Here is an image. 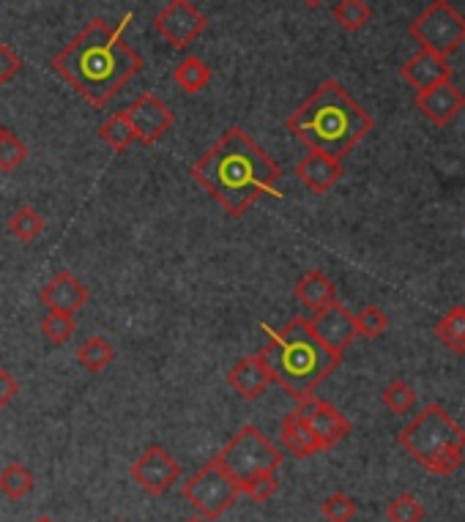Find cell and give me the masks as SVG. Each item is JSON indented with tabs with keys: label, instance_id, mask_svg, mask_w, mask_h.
I'll return each instance as SVG.
<instances>
[{
	"label": "cell",
	"instance_id": "30bf717a",
	"mask_svg": "<svg viewBox=\"0 0 465 522\" xmlns=\"http://www.w3.org/2000/svg\"><path fill=\"white\" fill-rule=\"evenodd\" d=\"M124 113L126 118H129V123L135 126L137 140L143 145L159 143V140L173 129V123H176V115L167 107V102H162V99L151 91L137 96L135 102L129 104Z\"/></svg>",
	"mask_w": 465,
	"mask_h": 522
},
{
	"label": "cell",
	"instance_id": "d6986e66",
	"mask_svg": "<svg viewBox=\"0 0 465 522\" xmlns=\"http://www.w3.org/2000/svg\"><path fill=\"white\" fill-rule=\"evenodd\" d=\"M279 441H282V446H285L288 454L299 457V460H307L312 454L323 451L318 438H315L310 427H307V421L301 419L296 410L288 413V416L282 419V424H279Z\"/></svg>",
	"mask_w": 465,
	"mask_h": 522
},
{
	"label": "cell",
	"instance_id": "cb8c5ba5",
	"mask_svg": "<svg viewBox=\"0 0 465 522\" xmlns=\"http://www.w3.org/2000/svg\"><path fill=\"white\" fill-rule=\"evenodd\" d=\"M36 487L33 473L22 465V462H9L3 471H0V492L11 498V501H22L25 495H31Z\"/></svg>",
	"mask_w": 465,
	"mask_h": 522
},
{
	"label": "cell",
	"instance_id": "7a4b0ae2",
	"mask_svg": "<svg viewBox=\"0 0 465 522\" xmlns=\"http://www.w3.org/2000/svg\"><path fill=\"white\" fill-rule=\"evenodd\" d=\"M192 178L236 219L260 197H282L279 164L241 126H230L211 151L197 159Z\"/></svg>",
	"mask_w": 465,
	"mask_h": 522
},
{
	"label": "cell",
	"instance_id": "ffe728a7",
	"mask_svg": "<svg viewBox=\"0 0 465 522\" xmlns=\"http://www.w3.org/2000/svg\"><path fill=\"white\" fill-rule=\"evenodd\" d=\"M296 298L301 301V307H307L310 312L329 307L331 301H337V287L323 271H310L296 282Z\"/></svg>",
	"mask_w": 465,
	"mask_h": 522
},
{
	"label": "cell",
	"instance_id": "5b68a950",
	"mask_svg": "<svg viewBox=\"0 0 465 522\" xmlns=\"http://www.w3.org/2000/svg\"><path fill=\"white\" fill-rule=\"evenodd\" d=\"M400 443L424 471L435 476H452L463 465L465 430L435 402L424 405L422 413L400 432Z\"/></svg>",
	"mask_w": 465,
	"mask_h": 522
},
{
	"label": "cell",
	"instance_id": "8992f818",
	"mask_svg": "<svg viewBox=\"0 0 465 522\" xmlns=\"http://www.w3.org/2000/svg\"><path fill=\"white\" fill-rule=\"evenodd\" d=\"M238 495H241V487H238L236 479L230 476L228 468L217 457L206 462L200 471L192 473L189 482L184 484L186 503L203 520H219L228 509H233Z\"/></svg>",
	"mask_w": 465,
	"mask_h": 522
},
{
	"label": "cell",
	"instance_id": "3957f363",
	"mask_svg": "<svg viewBox=\"0 0 465 522\" xmlns=\"http://www.w3.org/2000/svg\"><path fill=\"white\" fill-rule=\"evenodd\" d=\"M372 126V115L337 80H323L288 118V132L299 143L340 162L372 132Z\"/></svg>",
	"mask_w": 465,
	"mask_h": 522
},
{
	"label": "cell",
	"instance_id": "4fadbf2b",
	"mask_svg": "<svg viewBox=\"0 0 465 522\" xmlns=\"http://www.w3.org/2000/svg\"><path fill=\"white\" fill-rule=\"evenodd\" d=\"M310 328L315 331V337L321 339L323 345H326L331 353H337V356H342V353L353 345V339L359 337L353 312H348V309L342 307L340 301H331L329 307L318 309V312L312 315Z\"/></svg>",
	"mask_w": 465,
	"mask_h": 522
},
{
	"label": "cell",
	"instance_id": "ab89813d",
	"mask_svg": "<svg viewBox=\"0 0 465 522\" xmlns=\"http://www.w3.org/2000/svg\"><path fill=\"white\" fill-rule=\"evenodd\" d=\"M0 132H3V126H0Z\"/></svg>",
	"mask_w": 465,
	"mask_h": 522
},
{
	"label": "cell",
	"instance_id": "d4e9b609",
	"mask_svg": "<svg viewBox=\"0 0 465 522\" xmlns=\"http://www.w3.org/2000/svg\"><path fill=\"white\" fill-rule=\"evenodd\" d=\"M77 359L88 372H104L115 361V348L104 337H88L77 348Z\"/></svg>",
	"mask_w": 465,
	"mask_h": 522
},
{
	"label": "cell",
	"instance_id": "5bb4252c",
	"mask_svg": "<svg viewBox=\"0 0 465 522\" xmlns=\"http://www.w3.org/2000/svg\"><path fill=\"white\" fill-rule=\"evenodd\" d=\"M39 301L47 307V312H63V315H72L74 318L88 304V290H85L80 279L74 277L72 271H58L39 290Z\"/></svg>",
	"mask_w": 465,
	"mask_h": 522
},
{
	"label": "cell",
	"instance_id": "4dcf8cb0",
	"mask_svg": "<svg viewBox=\"0 0 465 522\" xmlns=\"http://www.w3.org/2000/svg\"><path fill=\"white\" fill-rule=\"evenodd\" d=\"M386 517H389V522H422L424 506L411 492H403L386 506Z\"/></svg>",
	"mask_w": 465,
	"mask_h": 522
},
{
	"label": "cell",
	"instance_id": "d6a6232c",
	"mask_svg": "<svg viewBox=\"0 0 465 522\" xmlns=\"http://www.w3.org/2000/svg\"><path fill=\"white\" fill-rule=\"evenodd\" d=\"M241 492L252 498L255 503H266L269 498H274V492H277L279 482L274 473H255V476H249L244 482H238Z\"/></svg>",
	"mask_w": 465,
	"mask_h": 522
},
{
	"label": "cell",
	"instance_id": "4316f807",
	"mask_svg": "<svg viewBox=\"0 0 465 522\" xmlns=\"http://www.w3.org/2000/svg\"><path fill=\"white\" fill-rule=\"evenodd\" d=\"M334 20L340 25L342 31L359 33L362 28H367V22L372 20V9L364 3V0H340L334 6Z\"/></svg>",
	"mask_w": 465,
	"mask_h": 522
},
{
	"label": "cell",
	"instance_id": "7402d4cb",
	"mask_svg": "<svg viewBox=\"0 0 465 522\" xmlns=\"http://www.w3.org/2000/svg\"><path fill=\"white\" fill-rule=\"evenodd\" d=\"M435 337L455 356H465V307H452L435 326Z\"/></svg>",
	"mask_w": 465,
	"mask_h": 522
},
{
	"label": "cell",
	"instance_id": "9c48e42d",
	"mask_svg": "<svg viewBox=\"0 0 465 522\" xmlns=\"http://www.w3.org/2000/svg\"><path fill=\"white\" fill-rule=\"evenodd\" d=\"M154 31L173 47L186 50L200 33L208 28V17L189 3V0H170L165 9L154 17Z\"/></svg>",
	"mask_w": 465,
	"mask_h": 522
},
{
	"label": "cell",
	"instance_id": "2e32d148",
	"mask_svg": "<svg viewBox=\"0 0 465 522\" xmlns=\"http://www.w3.org/2000/svg\"><path fill=\"white\" fill-rule=\"evenodd\" d=\"M400 74H403V80L408 82V88L422 93L435 88V85H441V82L452 80V66H449V61H446L444 55H435V52L430 50H419L403 63Z\"/></svg>",
	"mask_w": 465,
	"mask_h": 522
},
{
	"label": "cell",
	"instance_id": "52a82bcc",
	"mask_svg": "<svg viewBox=\"0 0 465 522\" xmlns=\"http://www.w3.org/2000/svg\"><path fill=\"white\" fill-rule=\"evenodd\" d=\"M217 460L230 471L236 482H244L255 473H274L282 465V451L255 427L244 424L241 430L230 438L225 449L219 451Z\"/></svg>",
	"mask_w": 465,
	"mask_h": 522
},
{
	"label": "cell",
	"instance_id": "1f68e13d",
	"mask_svg": "<svg viewBox=\"0 0 465 522\" xmlns=\"http://www.w3.org/2000/svg\"><path fill=\"white\" fill-rule=\"evenodd\" d=\"M356 512H359L356 501H353L351 495H345V492H334L321 506V514L326 522H351Z\"/></svg>",
	"mask_w": 465,
	"mask_h": 522
},
{
	"label": "cell",
	"instance_id": "44dd1931",
	"mask_svg": "<svg viewBox=\"0 0 465 522\" xmlns=\"http://www.w3.org/2000/svg\"><path fill=\"white\" fill-rule=\"evenodd\" d=\"M173 80H176V85L181 91L195 96V93H200L203 88H208V82H211V66H208L200 55H186L184 61L173 69Z\"/></svg>",
	"mask_w": 465,
	"mask_h": 522
},
{
	"label": "cell",
	"instance_id": "603a6c76",
	"mask_svg": "<svg viewBox=\"0 0 465 522\" xmlns=\"http://www.w3.org/2000/svg\"><path fill=\"white\" fill-rule=\"evenodd\" d=\"M99 137H102L104 143L110 145L113 151H118V154H121V151H129V148L137 143L135 126L129 123L124 110L113 113L102 126H99Z\"/></svg>",
	"mask_w": 465,
	"mask_h": 522
},
{
	"label": "cell",
	"instance_id": "f546056e",
	"mask_svg": "<svg viewBox=\"0 0 465 522\" xmlns=\"http://www.w3.org/2000/svg\"><path fill=\"white\" fill-rule=\"evenodd\" d=\"M77 331L74 326V318L72 315H63V312H47L42 320V337L52 345H63V342H69L72 334Z\"/></svg>",
	"mask_w": 465,
	"mask_h": 522
},
{
	"label": "cell",
	"instance_id": "8d00e7d4",
	"mask_svg": "<svg viewBox=\"0 0 465 522\" xmlns=\"http://www.w3.org/2000/svg\"><path fill=\"white\" fill-rule=\"evenodd\" d=\"M301 3H304L307 9H321V6H323V3H326V0H301Z\"/></svg>",
	"mask_w": 465,
	"mask_h": 522
},
{
	"label": "cell",
	"instance_id": "9a60e30c",
	"mask_svg": "<svg viewBox=\"0 0 465 522\" xmlns=\"http://www.w3.org/2000/svg\"><path fill=\"white\" fill-rule=\"evenodd\" d=\"M416 107L422 110L427 121H433L435 126H446L465 110V93L457 88L455 82L446 80L430 91L416 93Z\"/></svg>",
	"mask_w": 465,
	"mask_h": 522
},
{
	"label": "cell",
	"instance_id": "ac0fdd59",
	"mask_svg": "<svg viewBox=\"0 0 465 522\" xmlns=\"http://www.w3.org/2000/svg\"><path fill=\"white\" fill-rule=\"evenodd\" d=\"M228 383L241 400L252 402L266 391V386L271 383V375L263 359L255 353V356H244L241 361H236V367L228 372Z\"/></svg>",
	"mask_w": 465,
	"mask_h": 522
},
{
	"label": "cell",
	"instance_id": "484cf974",
	"mask_svg": "<svg viewBox=\"0 0 465 522\" xmlns=\"http://www.w3.org/2000/svg\"><path fill=\"white\" fill-rule=\"evenodd\" d=\"M42 230H44L42 214H39L36 208H31V205H22V208H17V211L9 216V233L14 238L25 241V244L36 241V238L42 236Z\"/></svg>",
	"mask_w": 465,
	"mask_h": 522
},
{
	"label": "cell",
	"instance_id": "f35d334b",
	"mask_svg": "<svg viewBox=\"0 0 465 522\" xmlns=\"http://www.w3.org/2000/svg\"><path fill=\"white\" fill-rule=\"evenodd\" d=\"M186 522H208V520H203V517H192V520H186Z\"/></svg>",
	"mask_w": 465,
	"mask_h": 522
},
{
	"label": "cell",
	"instance_id": "f1b7e54d",
	"mask_svg": "<svg viewBox=\"0 0 465 522\" xmlns=\"http://www.w3.org/2000/svg\"><path fill=\"white\" fill-rule=\"evenodd\" d=\"M381 400L386 408L392 410V413L403 416V413H408V410H414L416 391L411 389L405 380H394V383H389V386L383 389Z\"/></svg>",
	"mask_w": 465,
	"mask_h": 522
},
{
	"label": "cell",
	"instance_id": "d590c367",
	"mask_svg": "<svg viewBox=\"0 0 465 522\" xmlns=\"http://www.w3.org/2000/svg\"><path fill=\"white\" fill-rule=\"evenodd\" d=\"M17 391H20L17 380L11 378V372H6V369L0 367V410L6 408V405L17 397Z\"/></svg>",
	"mask_w": 465,
	"mask_h": 522
},
{
	"label": "cell",
	"instance_id": "7c38bea8",
	"mask_svg": "<svg viewBox=\"0 0 465 522\" xmlns=\"http://www.w3.org/2000/svg\"><path fill=\"white\" fill-rule=\"evenodd\" d=\"M129 473L148 495H165L178 482L181 468H178V462L170 457V451L165 446L154 443L132 462Z\"/></svg>",
	"mask_w": 465,
	"mask_h": 522
},
{
	"label": "cell",
	"instance_id": "8fae6325",
	"mask_svg": "<svg viewBox=\"0 0 465 522\" xmlns=\"http://www.w3.org/2000/svg\"><path fill=\"white\" fill-rule=\"evenodd\" d=\"M296 413H299L301 419L307 421V427L312 430V435L318 438L321 443V449H334L337 443L345 441L348 438V432H351V421L342 416L340 410L331 408L329 402L321 400V397H304V400H296Z\"/></svg>",
	"mask_w": 465,
	"mask_h": 522
},
{
	"label": "cell",
	"instance_id": "6da1fadb",
	"mask_svg": "<svg viewBox=\"0 0 465 522\" xmlns=\"http://www.w3.org/2000/svg\"><path fill=\"white\" fill-rule=\"evenodd\" d=\"M129 22L132 11L118 25L96 17L52 58V72L93 107H104L124 91L126 82L143 72L140 52L124 39Z\"/></svg>",
	"mask_w": 465,
	"mask_h": 522
},
{
	"label": "cell",
	"instance_id": "74e56055",
	"mask_svg": "<svg viewBox=\"0 0 465 522\" xmlns=\"http://www.w3.org/2000/svg\"><path fill=\"white\" fill-rule=\"evenodd\" d=\"M33 522H55L52 517H39V520H33Z\"/></svg>",
	"mask_w": 465,
	"mask_h": 522
},
{
	"label": "cell",
	"instance_id": "836d02e7",
	"mask_svg": "<svg viewBox=\"0 0 465 522\" xmlns=\"http://www.w3.org/2000/svg\"><path fill=\"white\" fill-rule=\"evenodd\" d=\"M353 318H356V331L367 339H378L389 328V318H386V312L381 307H364Z\"/></svg>",
	"mask_w": 465,
	"mask_h": 522
},
{
	"label": "cell",
	"instance_id": "e575fe53",
	"mask_svg": "<svg viewBox=\"0 0 465 522\" xmlns=\"http://www.w3.org/2000/svg\"><path fill=\"white\" fill-rule=\"evenodd\" d=\"M22 69V61L17 52L11 50L9 44H0V85L11 82Z\"/></svg>",
	"mask_w": 465,
	"mask_h": 522
},
{
	"label": "cell",
	"instance_id": "277c9868",
	"mask_svg": "<svg viewBox=\"0 0 465 522\" xmlns=\"http://www.w3.org/2000/svg\"><path fill=\"white\" fill-rule=\"evenodd\" d=\"M266 345L258 356L269 369L271 380L285 389L293 400H304L315 394L323 380L340 367L337 353H331L321 339L315 337L307 318L288 320V326L271 328L263 323Z\"/></svg>",
	"mask_w": 465,
	"mask_h": 522
},
{
	"label": "cell",
	"instance_id": "ba28073f",
	"mask_svg": "<svg viewBox=\"0 0 465 522\" xmlns=\"http://www.w3.org/2000/svg\"><path fill=\"white\" fill-rule=\"evenodd\" d=\"M411 36L422 44V50L449 58L465 44V17L446 0H433L414 20Z\"/></svg>",
	"mask_w": 465,
	"mask_h": 522
},
{
	"label": "cell",
	"instance_id": "83f0119b",
	"mask_svg": "<svg viewBox=\"0 0 465 522\" xmlns=\"http://www.w3.org/2000/svg\"><path fill=\"white\" fill-rule=\"evenodd\" d=\"M25 159H28V145L22 143L14 132L3 129L0 132V170L3 173H14Z\"/></svg>",
	"mask_w": 465,
	"mask_h": 522
},
{
	"label": "cell",
	"instance_id": "e0dca14e",
	"mask_svg": "<svg viewBox=\"0 0 465 522\" xmlns=\"http://www.w3.org/2000/svg\"><path fill=\"white\" fill-rule=\"evenodd\" d=\"M296 178L315 195H326V192H331V186L342 178V162L334 156L310 151L296 164Z\"/></svg>",
	"mask_w": 465,
	"mask_h": 522
}]
</instances>
